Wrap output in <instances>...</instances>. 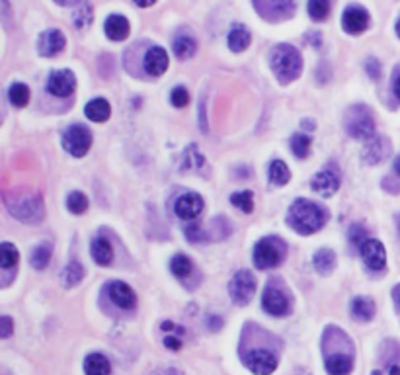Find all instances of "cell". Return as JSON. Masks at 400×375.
<instances>
[{"instance_id":"obj_29","label":"cell","mask_w":400,"mask_h":375,"mask_svg":"<svg viewBox=\"0 0 400 375\" xmlns=\"http://www.w3.org/2000/svg\"><path fill=\"white\" fill-rule=\"evenodd\" d=\"M269 180L276 186H285L287 182L291 180V170L283 160H274L269 164Z\"/></svg>"},{"instance_id":"obj_6","label":"cell","mask_w":400,"mask_h":375,"mask_svg":"<svg viewBox=\"0 0 400 375\" xmlns=\"http://www.w3.org/2000/svg\"><path fill=\"white\" fill-rule=\"evenodd\" d=\"M63 147L73 157L82 158L92 147V133L85 125H71L63 135Z\"/></svg>"},{"instance_id":"obj_31","label":"cell","mask_w":400,"mask_h":375,"mask_svg":"<svg viewBox=\"0 0 400 375\" xmlns=\"http://www.w3.org/2000/svg\"><path fill=\"white\" fill-rule=\"evenodd\" d=\"M20 260V253L12 242H2L0 244V266L4 270H12Z\"/></svg>"},{"instance_id":"obj_45","label":"cell","mask_w":400,"mask_h":375,"mask_svg":"<svg viewBox=\"0 0 400 375\" xmlns=\"http://www.w3.org/2000/svg\"><path fill=\"white\" fill-rule=\"evenodd\" d=\"M164 344H166V348H170V350H180L182 348V342L178 339H174V336H166Z\"/></svg>"},{"instance_id":"obj_38","label":"cell","mask_w":400,"mask_h":375,"mask_svg":"<svg viewBox=\"0 0 400 375\" xmlns=\"http://www.w3.org/2000/svg\"><path fill=\"white\" fill-rule=\"evenodd\" d=\"M309 14L316 22H322L330 14V0H309Z\"/></svg>"},{"instance_id":"obj_14","label":"cell","mask_w":400,"mask_h":375,"mask_svg":"<svg viewBox=\"0 0 400 375\" xmlns=\"http://www.w3.org/2000/svg\"><path fill=\"white\" fill-rule=\"evenodd\" d=\"M174 211L176 215L184 221H192L195 219L201 211H203V200L201 195L194 194V192H188V194L180 195L174 204Z\"/></svg>"},{"instance_id":"obj_8","label":"cell","mask_w":400,"mask_h":375,"mask_svg":"<svg viewBox=\"0 0 400 375\" xmlns=\"http://www.w3.org/2000/svg\"><path fill=\"white\" fill-rule=\"evenodd\" d=\"M311 186L316 194L322 197H330L338 192L340 188V170L336 164H330L320 172H316V176L311 180Z\"/></svg>"},{"instance_id":"obj_40","label":"cell","mask_w":400,"mask_h":375,"mask_svg":"<svg viewBox=\"0 0 400 375\" xmlns=\"http://www.w3.org/2000/svg\"><path fill=\"white\" fill-rule=\"evenodd\" d=\"M184 233H186V239L192 242H201L205 241V233L201 231V227L197 225V223H190L186 229H184Z\"/></svg>"},{"instance_id":"obj_22","label":"cell","mask_w":400,"mask_h":375,"mask_svg":"<svg viewBox=\"0 0 400 375\" xmlns=\"http://www.w3.org/2000/svg\"><path fill=\"white\" fill-rule=\"evenodd\" d=\"M85 114L90 121H94V123H104V121H108L109 116H111V106H109L108 100H104V98H94V100H90V102L86 104Z\"/></svg>"},{"instance_id":"obj_50","label":"cell","mask_w":400,"mask_h":375,"mask_svg":"<svg viewBox=\"0 0 400 375\" xmlns=\"http://www.w3.org/2000/svg\"><path fill=\"white\" fill-rule=\"evenodd\" d=\"M397 34H399V37H400V20L397 22Z\"/></svg>"},{"instance_id":"obj_42","label":"cell","mask_w":400,"mask_h":375,"mask_svg":"<svg viewBox=\"0 0 400 375\" xmlns=\"http://www.w3.org/2000/svg\"><path fill=\"white\" fill-rule=\"evenodd\" d=\"M367 231H365V227H362V225H353L352 229H350V241L353 242V244H364L367 239Z\"/></svg>"},{"instance_id":"obj_53","label":"cell","mask_w":400,"mask_h":375,"mask_svg":"<svg viewBox=\"0 0 400 375\" xmlns=\"http://www.w3.org/2000/svg\"><path fill=\"white\" fill-rule=\"evenodd\" d=\"M399 303H400V299H399Z\"/></svg>"},{"instance_id":"obj_30","label":"cell","mask_w":400,"mask_h":375,"mask_svg":"<svg viewBox=\"0 0 400 375\" xmlns=\"http://www.w3.org/2000/svg\"><path fill=\"white\" fill-rule=\"evenodd\" d=\"M61 279L67 288H74V286H78L85 279V268H82L80 262H71L69 266L63 270Z\"/></svg>"},{"instance_id":"obj_13","label":"cell","mask_w":400,"mask_h":375,"mask_svg":"<svg viewBox=\"0 0 400 375\" xmlns=\"http://www.w3.org/2000/svg\"><path fill=\"white\" fill-rule=\"evenodd\" d=\"M342 28L348 34H352V36L364 34L365 30L369 28V12L365 8H362V6L346 8V12L342 16Z\"/></svg>"},{"instance_id":"obj_52","label":"cell","mask_w":400,"mask_h":375,"mask_svg":"<svg viewBox=\"0 0 400 375\" xmlns=\"http://www.w3.org/2000/svg\"><path fill=\"white\" fill-rule=\"evenodd\" d=\"M371 375H381V372H373V374Z\"/></svg>"},{"instance_id":"obj_3","label":"cell","mask_w":400,"mask_h":375,"mask_svg":"<svg viewBox=\"0 0 400 375\" xmlns=\"http://www.w3.org/2000/svg\"><path fill=\"white\" fill-rule=\"evenodd\" d=\"M346 129L348 133L352 135L353 139H371L375 135V120H373V114L371 109L359 104V106H352V108L346 111Z\"/></svg>"},{"instance_id":"obj_32","label":"cell","mask_w":400,"mask_h":375,"mask_svg":"<svg viewBox=\"0 0 400 375\" xmlns=\"http://www.w3.org/2000/svg\"><path fill=\"white\" fill-rule=\"evenodd\" d=\"M51 256H53L51 244H39V246L34 248V253L30 255V262H32V266L36 268V270H43L51 262Z\"/></svg>"},{"instance_id":"obj_27","label":"cell","mask_w":400,"mask_h":375,"mask_svg":"<svg viewBox=\"0 0 400 375\" xmlns=\"http://www.w3.org/2000/svg\"><path fill=\"white\" fill-rule=\"evenodd\" d=\"M313 266L316 268V272L320 276H328L334 268H336V255L330 248H320L315 256H313Z\"/></svg>"},{"instance_id":"obj_5","label":"cell","mask_w":400,"mask_h":375,"mask_svg":"<svg viewBox=\"0 0 400 375\" xmlns=\"http://www.w3.org/2000/svg\"><path fill=\"white\" fill-rule=\"evenodd\" d=\"M256 293V278L248 272V270H241L232 276L231 283H229V295L234 305H248L252 301Z\"/></svg>"},{"instance_id":"obj_7","label":"cell","mask_w":400,"mask_h":375,"mask_svg":"<svg viewBox=\"0 0 400 375\" xmlns=\"http://www.w3.org/2000/svg\"><path fill=\"white\" fill-rule=\"evenodd\" d=\"M8 209L24 223H39L43 219V202L39 195H25L22 200L8 202Z\"/></svg>"},{"instance_id":"obj_36","label":"cell","mask_w":400,"mask_h":375,"mask_svg":"<svg viewBox=\"0 0 400 375\" xmlns=\"http://www.w3.org/2000/svg\"><path fill=\"white\" fill-rule=\"evenodd\" d=\"M231 204L238 207L244 213H252L254 211V194L250 190L236 192V194L231 195Z\"/></svg>"},{"instance_id":"obj_47","label":"cell","mask_w":400,"mask_h":375,"mask_svg":"<svg viewBox=\"0 0 400 375\" xmlns=\"http://www.w3.org/2000/svg\"><path fill=\"white\" fill-rule=\"evenodd\" d=\"M137 6H141V8H148V6H153L157 0H133Z\"/></svg>"},{"instance_id":"obj_23","label":"cell","mask_w":400,"mask_h":375,"mask_svg":"<svg viewBox=\"0 0 400 375\" xmlns=\"http://www.w3.org/2000/svg\"><path fill=\"white\" fill-rule=\"evenodd\" d=\"M250 41H252V36H250V32L246 30V25L243 24H234L231 28V32H229V47L234 53H243L244 49L250 45Z\"/></svg>"},{"instance_id":"obj_44","label":"cell","mask_w":400,"mask_h":375,"mask_svg":"<svg viewBox=\"0 0 400 375\" xmlns=\"http://www.w3.org/2000/svg\"><path fill=\"white\" fill-rule=\"evenodd\" d=\"M12 330H14L12 319L4 315L0 319V336H2V339H8V336H12Z\"/></svg>"},{"instance_id":"obj_18","label":"cell","mask_w":400,"mask_h":375,"mask_svg":"<svg viewBox=\"0 0 400 375\" xmlns=\"http://www.w3.org/2000/svg\"><path fill=\"white\" fill-rule=\"evenodd\" d=\"M108 293L109 297H111V301L115 303L118 307L125 309V311L135 309V305H137V295H135V291L131 290L127 283H123V281H109Z\"/></svg>"},{"instance_id":"obj_49","label":"cell","mask_w":400,"mask_h":375,"mask_svg":"<svg viewBox=\"0 0 400 375\" xmlns=\"http://www.w3.org/2000/svg\"><path fill=\"white\" fill-rule=\"evenodd\" d=\"M395 172H397V174L400 176V157L395 160Z\"/></svg>"},{"instance_id":"obj_16","label":"cell","mask_w":400,"mask_h":375,"mask_svg":"<svg viewBox=\"0 0 400 375\" xmlns=\"http://www.w3.org/2000/svg\"><path fill=\"white\" fill-rule=\"evenodd\" d=\"M246 367L256 375H269L278 367V358L269 350H256L246 358Z\"/></svg>"},{"instance_id":"obj_19","label":"cell","mask_w":400,"mask_h":375,"mask_svg":"<svg viewBox=\"0 0 400 375\" xmlns=\"http://www.w3.org/2000/svg\"><path fill=\"white\" fill-rule=\"evenodd\" d=\"M145 71L151 76H160L168 71V53L162 47H151L145 55Z\"/></svg>"},{"instance_id":"obj_35","label":"cell","mask_w":400,"mask_h":375,"mask_svg":"<svg viewBox=\"0 0 400 375\" xmlns=\"http://www.w3.org/2000/svg\"><path fill=\"white\" fill-rule=\"evenodd\" d=\"M291 151L297 158H307L311 153V137L304 133H295L291 137Z\"/></svg>"},{"instance_id":"obj_10","label":"cell","mask_w":400,"mask_h":375,"mask_svg":"<svg viewBox=\"0 0 400 375\" xmlns=\"http://www.w3.org/2000/svg\"><path fill=\"white\" fill-rule=\"evenodd\" d=\"M359 250H362V258H364V262L369 270H373V272L385 270V266H387V250H385L383 242L377 241V239H367L359 246Z\"/></svg>"},{"instance_id":"obj_28","label":"cell","mask_w":400,"mask_h":375,"mask_svg":"<svg viewBox=\"0 0 400 375\" xmlns=\"http://www.w3.org/2000/svg\"><path fill=\"white\" fill-rule=\"evenodd\" d=\"M195 49H197V43H195L194 37L188 36V34H182V36H178L174 39V53H176V57L180 61L192 59Z\"/></svg>"},{"instance_id":"obj_2","label":"cell","mask_w":400,"mask_h":375,"mask_svg":"<svg viewBox=\"0 0 400 375\" xmlns=\"http://www.w3.org/2000/svg\"><path fill=\"white\" fill-rule=\"evenodd\" d=\"M269 63H271V71L276 73L278 81L283 85L295 81L303 71V57L289 43H281L274 49Z\"/></svg>"},{"instance_id":"obj_39","label":"cell","mask_w":400,"mask_h":375,"mask_svg":"<svg viewBox=\"0 0 400 375\" xmlns=\"http://www.w3.org/2000/svg\"><path fill=\"white\" fill-rule=\"evenodd\" d=\"M172 104L176 106V108H186L188 104H190V94H188V90L182 88V86H178V88H174L172 90Z\"/></svg>"},{"instance_id":"obj_48","label":"cell","mask_w":400,"mask_h":375,"mask_svg":"<svg viewBox=\"0 0 400 375\" xmlns=\"http://www.w3.org/2000/svg\"><path fill=\"white\" fill-rule=\"evenodd\" d=\"M388 375H400V365L392 363V365L388 367Z\"/></svg>"},{"instance_id":"obj_34","label":"cell","mask_w":400,"mask_h":375,"mask_svg":"<svg viewBox=\"0 0 400 375\" xmlns=\"http://www.w3.org/2000/svg\"><path fill=\"white\" fill-rule=\"evenodd\" d=\"M170 270H172V274L176 276V278H188L190 274H192V260L188 258V256L184 255H176L172 258V262H170Z\"/></svg>"},{"instance_id":"obj_46","label":"cell","mask_w":400,"mask_h":375,"mask_svg":"<svg viewBox=\"0 0 400 375\" xmlns=\"http://www.w3.org/2000/svg\"><path fill=\"white\" fill-rule=\"evenodd\" d=\"M392 92H395V96L400 100V73H397V76H395V83H392Z\"/></svg>"},{"instance_id":"obj_12","label":"cell","mask_w":400,"mask_h":375,"mask_svg":"<svg viewBox=\"0 0 400 375\" xmlns=\"http://www.w3.org/2000/svg\"><path fill=\"white\" fill-rule=\"evenodd\" d=\"M254 6L267 20H279L295 10V0H254Z\"/></svg>"},{"instance_id":"obj_41","label":"cell","mask_w":400,"mask_h":375,"mask_svg":"<svg viewBox=\"0 0 400 375\" xmlns=\"http://www.w3.org/2000/svg\"><path fill=\"white\" fill-rule=\"evenodd\" d=\"M82 8H78L76 10V16H74V25L76 28H86V25L92 22V10H90V6L85 2V12H80Z\"/></svg>"},{"instance_id":"obj_25","label":"cell","mask_w":400,"mask_h":375,"mask_svg":"<svg viewBox=\"0 0 400 375\" xmlns=\"http://www.w3.org/2000/svg\"><path fill=\"white\" fill-rule=\"evenodd\" d=\"M92 258L100 266H109L113 262V248L106 239H94L92 241Z\"/></svg>"},{"instance_id":"obj_15","label":"cell","mask_w":400,"mask_h":375,"mask_svg":"<svg viewBox=\"0 0 400 375\" xmlns=\"http://www.w3.org/2000/svg\"><path fill=\"white\" fill-rule=\"evenodd\" d=\"M67 45V39L59 30H47L37 39V51L41 57H55L59 55Z\"/></svg>"},{"instance_id":"obj_33","label":"cell","mask_w":400,"mask_h":375,"mask_svg":"<svg viewBox=\"0 0 400 375\" xmlns=\"http://www.w3.org/2000/svg\"><path fill=\"white\" fill-rule=\"evenodd\" d=\"M30 88L24 85V83H14L8 90V98L12 102L16 108H25L30 104Z\"/></svg>"},{"instance_id":"obj_37","label":"cell","mask_w":400,"mask_h":375,"mask_svg":"<svg viewBox=\"0 0 400 375\" xmlns=\"http://www.w3.org/2000/svg\"><path fill=\"white\" fill-rule=\"evenodd\" d=\"M67 207L74 215H82L88 209V197L82 192H71L67 197Z\"/></svg>"},{"instance_id":"obj_9","label":"cell","mask_w":400,"mask_h":375,"mask_svg":"<svg viewBox=\"0 0 400 375\" xmlns=\"http://www.w3.org/2000/svg\"><path fill=\"white\" fill-rule=\"evenodd\" d=\"M47 90L51 96L67 98L76 90V76L69 69H59L49 74Z\"/></svg>"},{"instance_id":"obj_4","label":"cell","mask_w":400,"mask_h":375,"mask_svg":"<svg viewBox=\"0 0 400 375\" xmlns=\"http://www.w3.org/2000/svg\"><path fill=\"white\" fill-rule=\"evenodd\" d=\"M285 250H287V244L278 237H266V239L258 241L254 246L256 268H260V270L276 268L279 262H283Z\"/></svg>"},{"instance_id":"obj_11","label":"cell","mask_w":400,"mask_h":375,"mask_svg":"<svg viewBox=\"0 0 400 375\" xmlns=\"http://www.w3.org/2000/svg\"><path fill=\"white\" fill-rule=\"evenodd\" d=\"M262 307H264V311L269 313V315L285 317L289 311H291V301H289V297H287L283 291L269 286V288L264 291Z\"/></svg>"},{"instance_id":"obj_17","label":"cell","mask_w":400,"mask_h":375,"mask_svg":"<svg viewBox=\"0 0 400 375\" xmlns=\"http://www.w3.org/2000/svg\"><path fill=\"white\" fill-rule=\"evenodd\" d=\"M390 155V143L385 137L373 135L371 139H367L364 147V160L367 164H379Z\"/></svg>"},{"instance_id":"obj_51","label":"cell","mask_w":400,"mask_h":375,"mask_svg":"<svg viewBox=\"0 0 400 375\" xmlns=\"http://www.w3.org/2000/svg\"><path fill=\"white\" fill-rule=\"evenodd\" d=\"M397 225H399V233H400V215L397 217Z\"/></svg>"},{"instance_id":"obj_26","label":"cell","mask_w":400,"mask_h":375,"mask_svg":"<svg viewBox=\"0 0 400 375\" xmlns=\"http://www.w3.org/2000/svg\"><path fill=\"white\" fill-rule=\"evenodd\" d=\"M111 365L104 354H90L85 360V374L86 375H109Z\"/></svg>"},{"instance_id":"obj_43","label":"cell","mask_w":400,"mask_h":375,"mask_svg":"<svg viewBox=\"0 0 400 375\" xmlns=\"http://www.w3.org/2000/svg\"><path fill=\"white\" fill-rule=\"evenodd\" d=\"M365 69H367V74L373 78V81H379L381 78V63L377 59H367V63H365Z\"/></svg>"},{"instance_id":"obj_24","label":"cell","mask_w":400,"mask_h":375,"mask_svg":"<svg viewBox=\"0 0 400 375\" xmlns=\"http://www.w3.org/2000/svg\"><path fill=\"white\" fill-rule=\"evenodd\" d=\"M352 317L359 323H367L375 317V303L369 297H355L352 301Z\"/></svg>"},{"instance_id":"obj_20","label":"cell","mask_w":400,"mask_h":375,"mask_svg":"<svg viewBox=\"0 0 400 375\" xmlns=\"http://www.w3.org/2000/svg\"><path fill=\"white\" fill-rule=\"evenodd\" d=\"M104 30H106V36L113 41H123L129 37V32H131V25L127 22L125 16H120V14H111L108 16L106 24H104Z\"/></svg>"},{"instance_id":"obj_1","label":"cell","mask_w":400,"mask_h":375,"mask_svg":"<svg viewBox=\"0 0 400 375\" xmlns=\"http://www.w3.org/2000/svg\"><path fill=\"white\" fill-rule=\"evenodd\" d=\"M324 223H326V211L311 200L299 197L289 207L287 225L299 235H313L322 229Z\"/></svg>"},{"instance_id":"obj_21","label":"cell","mask_w":400,"mask_h":375,"mask_svg":"<svg viewBox=\"0 0 400 375\" xmlns=\"http://www.w3.org/2000/svg\"><path fill=\"white\" fill-rule=\"evenodd\" d=\"M324 367L330 375H350L353 369V358L344 352H336L326 356Z\"/></svg>"}]
</instances>
